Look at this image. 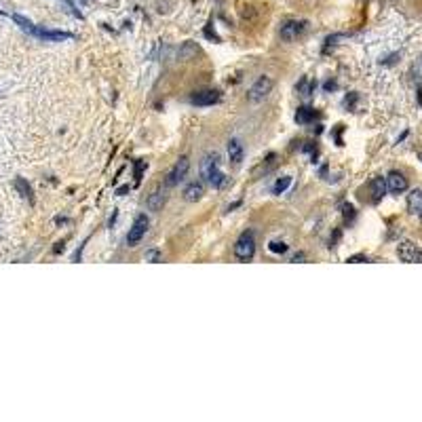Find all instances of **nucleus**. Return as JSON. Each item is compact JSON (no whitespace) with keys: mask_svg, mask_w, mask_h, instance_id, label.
Segmentation results:
<instances>
[{"mask_svg":"<svg viewBox=\"0 0 422 422\" xmlns=\"http://www.w3.org/2000/svg\"><path fill=\"white\" fill-rule=\"evenodd\" d=\"M418 68H420V74H422V57H420V66Z\"/></svg>","mask_w":422,"mask_h":422,"instance_id":"bb28decb","label":"nucleus"},{"mask_svg":"<svg viewBox=\"0 0 422 422\" xmlns=\"http://www.w3.org/2000/svg\"><path fill=\"white\" fill-rule=\"evenodd\" d=\"M370 194H372V203H380L382 197L386 194V182H384V177H374L372 182H370Z\"/></svg>","mask_w":422,"mask_h":422,"instance_id":"f8f14e48","label":"nucleus"},{"mask_svg":"<svg viewBox=\"0 0 422 422\" xmlns=\"http://www.w3.org/2000/svg\"><path fill=\"white\" fill-rule=\"evenodd\" d=\"M159 260H161L159 249H150V252H146V262H159Z\"/></svg>","mask_w":422,"mask_h":422,"instance_id":"4be33fe9","label":"nucleus"},{"mask_svg":"<svg viewBox=\"0 0 422 422\" xmlns=\"http://www.w3.org/2000/svg\"><path fill=\"white\" fill-rule=\"evenodd\" d=\"M243 156H245V148H243V144H241V139L232 137L228 142V159L234 163V165H241Z\"/></svg>","mask_w":422,"mask_h":422,"instance_id":"ddd939ff","label":"nucleus"},{"mask_svg":"<svg viewBox=\"0 0 422 422\" xmlns=\"http://www.w3.org/2000/svg\"><path fill=\"white\" fill-rule=\"evenodd\" d=\"M346 262H367V257L365 255H353V257H348Z\"/></svg>","mask_w":422,"mask_h":422,"instance_id":"a878e982","label":"nucleus"},{"mask_svg":"<svg viewBox=\"0 0 422 422\" xmlns=\"http://www.w3.org/2000/svg\"><path fill=\"white\" fill-rule=\"evenodd\" d=\"M384 182H386V190L393 192V194H401V192L408 190V177L403 173H399V171H390V173L384 177Z\"/></svg>","mask_w":422,"mask_h":422,"instance_id":"1a4fd4ad","label":"nucleus"},{"mask_svg":"<svg viewBox=\"0 0 422 422\" xmlns=\"http://www.w3.org/2000/svg\"><path fill=\"white\" fill-rule=\"evenodd\" d=\"M144 169H146V161H137V163H135V184L142 182V173H144Z\"/></svg>","mask_w":422,"mask_h":422,"instance_id":"412c9836","label":"nucleus"},{"mask_svg":"<svg viewBox=\"0 0 422 422\" xmlns=\"http://www.w3.org/2000/svg\"><path fill=\"white\" fill-rule=\"evenodd\" d=\"M188 169H190L188 159H179L175 165H173V169H171L169 173H167V186L179 184V182H182V179L186 177V173H188Z\"/></svg>","mask_w":422,"mask_h":422,"instance_id":"9d476101","label":"nucleus"},{"mask_svg":"<svg viewBox=\"0 0 422 422\" xmlns=\"http://www.w3.org/2000/svg\"><path fill=\"white\" fill-rule=\"evenodd\" d=\"M319 116V112L315 110V108H310V106H302L298 108V112H295V123L298 125H310L312 121H315Z\"/></svg>","mask_w":422,"mask_h":422,"instance_id":"4468645a","label":"nucleus"},{"mask_svg":"<svg viewBox=\"0 0 422 422\" xmlns=\"http://www.w3.org/2000/svg\"><path fill=\"white\" fill-rule=\"evenodd\" d=\"M201 173H203V177H205L211 186H213V188H224L226 182H228V177H226L224 171L220 169V161H217L215 154H207L205 159H203Z\"/></svg>","mask_w":422,"mask_h":422,"instance_id":"f257e3e1","label":"nucleus"},{"mask_svg":"<svg viewBox=\"0 0 422 422\" xmlns=\"http://www.w3.org/2000/svg\"><path fill=\"white\" fill-rule=\"evenodd\" d=\"M234 255H237L239 260H243V262L252 260V257L255 255V237H253L252 230L243 232L237 239V243H234Z\"/></svg>","mask_w":422,"mask_h":422,"instance_id":"f03ea898","label":"nucleus"},{"mask_svg":"<svg viewBox=\"0 0 422 422\" xmlns=\"http://www.w3.org/2000/svg\"><path fill=\"white\" fill-rule=\"evenodd\" d=\"M295 89H298V91L302 93V95H310V93L315 91V83H310L308 78H304V81H302V83H300Z\"/></svg>","mask_w":422,"mask_h":422,"instance_id":"6ab92c4d","label":"nucleus"},{"mask_svg":"<svg viewBox=\"0 0 422 422\" xmlns=\"http://www.w3.org/2000/svg\"><path fill=\"white\" fill-rule=\"evenodd\" d=\"M222 97L220 93L213 91V89H205V91H197L190 95V104L192 106H199V108H207V106H213L217 104Z\"/></svg>","mask_w":422,"mask_h":422,"instance_id":"423d86ee","label":"nucleus"},{"mask_svg":"<svg viewBox=\"0 0 422 422\" xmlns=\"http://www.w3.org/2000/svg\"><path fill=\"white\" fill-rule=\"evenodd\" d=\"M418 159H420V161H422V152H420V154H418Z\"/></svg>","mask_w":422,"mask_h":422,"instance_id":"cd10ccee","label":"nucleus"},{"mask_svg":"<svg viewBox=\"0 0 422 422\" xmlns=\"http://www.w3.org/2000/svg\"><path fill=\"white\" fill-rule=\"evenodd\" d=\"M342 209H344V220H346V222L353 220V217H355V207H353V205H346V203H344V205H342Z\"/></svg>","mask_w":422,"mask_h":422,"instance_id":"b1692460","label":"nucleus"},{"mask_svg":"<svg viewBox=\"0 0 422 422\" xmlns=\"http://www.w3.org/2000/svg\"><path fill=\"white\" fill-rule=\"evenodd\" d=\"M289 186H292V177H289V175L279 177L277 182H275V186H272V192H275V194H283Z\"/></svg>","mask_w":422,"mask_h":422,"instance_id":"a211bd4d","label":"nucleus"},{"mask_svg":"<svg viewBox=\"0 0 422 422\" xmlns=\"http://www.w3.org/2000/svg\"><path fill=\"white\" fill-rule=\"evenodd\" d=\"M203 194H205V186H203L201 182H192L186 186V190H184V199L188 201V203H194V201H199Z\"/></svg>","mask_w":422,"mask_h":422,"instance_id":"2eb2a0df","label":"nucleus"},{"mask_svg":"<svg viewBox=\"0 0 422 422\" xmlns=\"http://www.w3.org/2000/svg\"><path fill=\"white\" fill-rule=\"evenodd\" d=\"M268 249L272 253H285L287 252V245L283 243V241H272V243L268 245Z\"/></svg>","mask_w":422,"mask_h":422,"instance_id":"aec40b11","label":"nucleus"},{"mask_svg":"<svg viewBox=\"0 0 422 422\" xmlns=\"http://www.w3.org/2000/svg\"><path fill=\"white\" fill-rule=\"evenodd\" d=\"M64 2H66V4L70 6V9H72V13L76 15V17H78V19H81V17H83V15H81V11H78V9H76V4L72 2V0H64Z\"/></svg>","mask_w":422,"mask_h":422,"instance_id":"393cba45","label":"nucleus"},{"mask_svg":"<svg viewBox=\"0 0 422 422\" xmlns=\"http://www.w3.org/2000/svg\"><path fill=\"white\" fill-rule=\"evenodd\" d=\"M272 91V78L268 76H260L257 81L253 83V87L249 89V99L252 101H260L268 95V93Z\"/></svg>","mask_w":422,"mask_h":422,"instance_id":"0eeeda50","label":"nucleus"},{"mask_svg":"<svg viewBox=\"0 0 422 422\" xmlns=\"http://www.w3.org/2000/svg\"><path fill=\"white\" fill-rule=\"evenodd\" d=\"M306 28H308V21H304V19H287L281 23L279 34L283 41H295L298 36L306 32Z\"/></svg>","mask_w":422,"mask_h":422,"instance_id":"7ed1b4c3","label":"nucleus"},{"mask_svg":"<svg viewBox=\"0 0 422 422\" xmlns=\"http://www.w3.org/2000/svg\"><path fill=\"white\" fill-rule=\"evenodd\" d=\"M397 255H399L401 262H408V264H418L422 262V249L416 247L410 241H403V243L397 245Z\"/></svg>","mask_w":422,"mask_h":422,"instance_id":"39448f33","label":"nucleus"},{"mask_svg":"<svg viewBox=\"0 0 422 422\" xmlns=\"http://www.w3.org/2000/svg\"><path fill=\"white\" fill-rule=\"evenodd\" d=\"M30 34L36 36V38H41V41H49V42H61V41H70V38H72V34H70V32H57V30H42V28H38V26H34L32 30H30Z\"/></svg>","mask_w":422,"mask_h":422,"instance_id":"6e6552de","label":"nucleus"},{"mask_svg":"<svg viewBox=\"0 0 422 422\" xmlns=\"http://www.w3.org/2000/svg\"><path fill=\"white\" fill-rule=\"evenodd\" d=\"M146 230H148V217H146L144 213H139L135 220H133V224H131V228H129L127 245H129V247L139 245V241L146 237Z\"/></svg>","mask_w":422,"mask_h":422,"instance_id":"20e7f679","label":"nucleus"},{"mask_svg":"<svg viewBox=\"0 0 422 422\" xmlns=\"http://www.w3.org/2000/svg\"><path fill=\"white\" fill-rule=\"evenodd\" d=\"M165 201H167V197H165V192H161V190H154L150 197H148V209L150 211H161L163 209V205H165Z\"/></svg>","mask_w":422,"mask_h":422,"instance_id":"dca6fc26","label":"nucleus"},{"mask_svg":"<svg viewBox=\"0 0 422 422\" xmlns=\"http://www.w3.org/2000/svg\"><path fill=\"white\" fill-rule=\"evenodd\" d=\"M15 188H17V192L21 194L23 199L32 201V188H30V184H28L23 177H17V179H15Z\"/></svg>","mask_w":422,"mask_h":422,"instance_id":"f3484780","label":"nucleus"},{"mask_svg":"<svg viewBox=\"0 0 422 422\" xmlns=\"http://www.w3.org/2000/svg\"><path fill=\"white\" fill-rule=\"evenodd\" d=\"M192 53H197V49H194V46H192V44H186V46H184V49H182V51H179V57H182V59H188V57L192 55Z\"/></svg>","mask_w":422,"mask_h":422,"instance_id":"5701e85b","label":"nucleus"},{"mask_svg":"<svg viewBox=\"0 0 422 422\" xmlns=\"http://www.w3.org/2000/svg\"><path fill=\"white\" fill-rule=\"evenodd\" d=\"M408 211L412 215L422 217V188H416L408 194Z\"/></svg>","mask_w":422,"mask_h":422,"instance_id":"9b49d317","label":"nucleus"}]
</instances>
